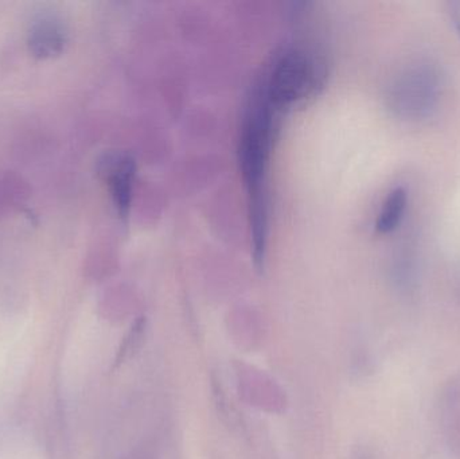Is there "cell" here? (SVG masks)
<instances>
[{
  "mask_svg": "<svg viewBox=\"0 0 460 459\" xmlns=\"http://www.w3.org/2000/svg\"><path fill=\"white\" fill-rule=\"evenodd\" d=\"M273 131V107L262 91L249 108L240 145V163L252 199L253 239L264 240L267 231V201L264 177Z\"/></svg>",
  "mask_w": 460,
  "mask_h": 459,
  "instance_id": "6da1fadb",
  "label": "cell"
},
{
  "mask_svg": "<svg viewBox=\"0 0 460 459\" xmlns=\"http://www.w3.org/2000/svg\"><path fill=\"white\" fill-rule=\"evenodd\" d=\"M443 93L439 67L429 61H415L402 67L386 89V104L396 118L423 121L431 118Z\"/></svg>",
  "mask_w": 460,
  "mask_h": 459,
  "instance_id": "7a4b0ae2",
  "label": "cell"
},
{
  "mask_svg": "<svg viewBox=\"0 0 460 459\" xmlns=\"http://www.w3.org/2000/svg\"><path fill=\"white\" fill-rule=\"evenodd\" d=\"M408 207V193L404 188H394L386 197L376 221V231L380 234H389L399 228L404 220Z\"/></svg>",
  "mask_w": 460,
  "mask_h": 459,
  "instance_id": "8992f818",
  "label": "cell"
},
{
  "mask_svg": "<svg viewBox=\"0 0 460 459\" xmlns=\"http://www.w3.org/2000/svg\"><path fill=\"white\" fill-rule=\"evenodd\" d=\"M107 178L116 209L121 217H127L131 207L134 188V159L126 155L113 156L107 164Z\"/></svg>",
  "mask_w": 460,
  "mask_h": 459,
  "instance_id": "277c9868",
  "label": "cell"
},
{
  "mask_svg": "<svg viewBox=\"0 0 460 459\" xmlns=\"http://www.w3.org/2000/svg\"><path fill=\"white\" fill-rule=\"evenodd\" d=\"M146 321L137 320L132 325L131 331L126 334L123 341H121L120 348H119L118 356H116V366L120 364L126 363L128 358H131L135 353L139 350L140 345L143 344V340L146 337Z\"/></svg>",
  "mask_w": 460,
  "mask_h": 459,
  "instance_id": "52a82bcc",
  "label": "cell"
},
{
  "mask_svg": "<svg viewBox=\"0 0 460 459\" xmlns=\"http://www.w3.org/2000/svg\"><path fill=\"white\" fill-rule=\"evenodd\" d=\"M354 459H377L376 457L375 453L369 449H358L357 450L356 455H354Z\"/></svg>",
  "mask_w": 460,
  "mask_h": 459,
  "instance_id": "30bf717a",
  "label": "cell"
},
{
  "mask_svg": "<svg viewBox=\"0 0 460 459\" xmlns=\"http://www.w3.org/2000/svg\"><path fill=\"white\" fill-rule=\"evenodd\" d=\"M319 77V62L314 57L302 50H289L278 59L261 91L272 107H287L310 94Z\"/></svg>",
  "mask_w": 460,
  "mask_h": 459,
  "instance_id": "3957f363",
  "label": "cell"
},
{
  "mask_svg": "<svg viewBox=\"0 0 460 459\" xmlns=\"http://www.w3.org/2000/svg\"><path fill=\"white\" fill-rule=\"evenodd\" d=\"M34 45L38 46L42 53H50L54 46L61 45V32H57L56 27L51 24L40 26L35 32Z\"/></svg>",
  "mask_w": 460,
  "mask_h": 459,
  "instance_id": "ba28073f",
  "label": "cell"
},
{
  "mask_svg": "<svg viewBox=\"0 0 460 459\" xmlns=\"http://www.w3.org/2000/svg\"><path fill=\"white\" fill-rule=\"evenodd\" d=\"M448 13H450V18L453 21L454 29H456V34L460 38V2L450 3Z\"/></svg>",
  "mask_w": 460,
  "mask_h": 459,
  "instance_id": "9c48e42d",
  "label": "cell"
},
{
  "mask_svg": "<svg viewBox=\"0 0 460 459\" xmlns=\"http://www.w3.org/2000/svg\"><path fill=\"white\" fill-rule=\"evenodd\" d=\"M440 414L446 446L454 459H460V380H453L443 391Z\"/></svg>",
  "mask_w": 460,
  "mask_h": 459,
  "instance_id": "5b68a950",
  "label": "cell"
}]
</instances>
